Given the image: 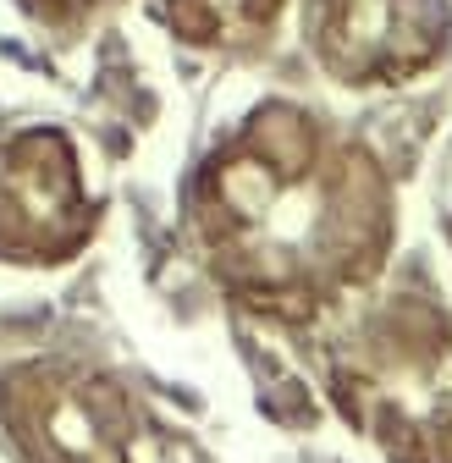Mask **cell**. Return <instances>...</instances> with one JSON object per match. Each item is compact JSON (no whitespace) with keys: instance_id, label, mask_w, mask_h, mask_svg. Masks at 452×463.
<instances>
[{"instance_id":"obj_3","label":"cell","mask_w":452,"mask_h":463,"mask_svg":"<svg viewBox=\"0 0 452 463\" xmlns=\"http://www.w3.org/2000/svg\"><path fill=\"white\" fill-rule=\"evenodd\" d=\"M0 436L17 463H138L127 392L78 359H28L0 375Z\"/></svg>"},{"instance_id":"obj_4","label":"cell","mask_w":452,"mask_h":463,"mask_svg":"<svg viewBox=\"0 0 452 463\" xmlns=\"http://www.w3.org/2000/svg\"><path fill=\"white\" fill-rule=\"evenodd\" d=\"M94 232V199L67 133L28 128L0 144V260L61 265Z\"/></svg>"},{"instance_id":"obj_1","label":"cell","mask_w":452,"mask_h":463,"mask_svg":"<svg viewBox=\"0 0 452 463\" xmlns=\"http://www.w3.org/2000/svg\"><path fill=\"white\" fill-rule=\"evenodd\" d=\"M188 226L226 298L304 326L386 265L391 188L370 149L265 99L193 171Z\"/></svg>"},{"instance_id":"obj_7","label":"cell","mask_w":452,"mask_h":463,"mask_svg":"<svg viewBox=\"0 0 452 463\" xmlns=\"http://www.w3.org/2000/svg\"><path fill=\"white\" fill-rule=\"evenodd\" d=\"M28 6L44 17V23H78V17H89V12H99L105 0H28Z\"/></svg>"},{"instance_id":"obj_2","label":"cell","mask_w":452,"mask_h":463,"mask_svg":"<svg viewBox=\"0 0 452 463\" xmlns=\"http://www.w3.org/2000/svg\"><path fill=\"white\" fill-rule=\"evenodd\" d=\"M331 402L391 463H452V320L398 293L336 331Z\"/></svg>"},{"instance_id":"obj_5","label":"cell","mask_w":452,"mask_h":463,"mask_svg":"<svg viewBox=\"0 0 452 463\" xmlns=\"http://www.w3.org/2000/svg\"><path fill=\"white\" fill-rule=\"evenodd\" d=\"M452 17L441 0H309V44L343 89H398L441 61Z\"/></svg>"},{"instance_id":"obj_6","label":"cell","mask_w":452,"mask_h":463,"mask_svg":"<svg viewBox=\"0 0 452 463\" xmlns=\"http://www.w3.org/2000/svg\"><path fill=\"white\" fill-rule=\"evenodd\" d=\"M287 0H165V28L199 50H254Z\"/></svg>"}]
</instances>
